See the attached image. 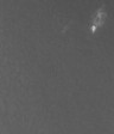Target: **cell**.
Wrapping results in <instances>:
<instances>
[{"label": "cell", "mask_w": 114, "mask_h": 134, "mask_svg": "<svg viewBox=\"0 0 114 134\" xmlns=\"http://www.w3.org/2000/svg\"><path fill=\"white\" fill-rule=\"evenodd\" d=\"M106 17H107V13L105 11V6H101L100 8H97L93 16L92 24H90V32L94 34L100 26H102L106 20Z\"/></svg>", "instance_id": "6da1fadb"}]
</instances>
